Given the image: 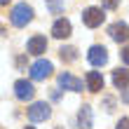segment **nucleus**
I'll return each instance as SVG.
<instances>
[{"mask_svg": "<svg viewBox=\"0 0 129 129\" xmlns=\"http://www.w3.org/2000/svg\"><path fill=\"white\" fill-rule=\"evenodd\" d=\"M12 24L17 26V28H24L26 24H31V19H33V7L31 5H26V3H19V5H14V10H12Z\"/></svg>", "mask_w": 129, "mask_h": 129, "instance_id": "obj_1", "label": "nucleus"}, {"mask_svg": "<svg viewBox=\"0 0 129 129\" xmlns=\"http://www.w3.org/2000/svg\"><path fill=\"white\" fill-rule=\"evenodd\" d=\"M103 19H106V14L101 7H87L85 12H82V21H85V26L87 28H96V26H101L103 24Z\"/></svg>", "mask_w": 129, "mask_h": 129, "instance_id": "obj_2", "label": "nucleus"}, {"mask_svg": "<svg viewBox=\"0 0 129 129\" xmlns=\"http://www.w3.org/2000/svg\"><path fill=\"white\" fill-rule=\"evenodd\" d=\"M52 115V108L45 101H38V103H33L31 108H28V120L31 122H42V120H47Z\"/></svg>", "mask_w": 129, "mask_h": 129, "instance_id": "obj_3", "label": "nucleus"}, {"mask_svg": "<svg viewBox=\"0 0 129 129\" xmlns=\"http://www.w3.org/2000/svg\"><path fill=\"white\" fill-rule=\"evenodd\" d=\"M14 94H17L19 101H31L35 94V87L31 80H17L14 82Z\"/></svg>", "mask_w": 129, "mask_h": 129, "instance_id": "obj_4", "label": "nucleus"}, {"mask_svg": "<svg viewBox=\"0 0 129 129\" xmlns=\"http://www.w3.org/2000/svg\"><path fill=\"white\" fill-rule=\"evenodd\" d=\"M52 61H45V59H40V61H35L31 66V78L33 80H45V78H49L52 75Z\"/></svg>", "mask_w": 129, "mask_h": 129, "instance_id": "obj_5", "label": "nucleus"}, {"mask_svg": "<svg viewBox=\"0 0 129 129\" xmlns=\"http://www.w3.org/2000/svg\"><path fill=\"white\" fill-rule=\"evenodd\" d=\"M87 59H89L92 66H106V61H108V52H106L103 45H94V47L89 49Z\"/></svg>", "mask_w": 129, "mask_h": 129, "instance_id": "obj_6", "label": "nucleus"}, {"mask_svg": "<svg viewBox=\"0 0 129 129\" xmlns=\"http://www.w3.org/2000/svg\"><path fill=\"white\" fill-rule=\"evenodd\" d=\"M108 33H110V38L115 42H127L129 40V26L124 21H115V24L108 28Z\"/></svg>", "mask_w": 129, "mask_h": 129, "instance_id": "obj_7", "label": "nucleus"}, {"mask_svg": "<svg viewBox=\"0 0 129 129\" xmlns=\"http://www.w3.org/2000/svg\"><path fill=\"white\" fill-rule=\"evenodd\" d=\"M59 85H61L63 89H71V92H82V80L71 75V73H61L59 75Z\"/></svg>", "mask_w": 129, "mask_h": 129, "instance_id": "obj_8", "label": "nucleus"}, {"mask_svg": "<svg viewBox=\"0 0 129 129\" xmlns=\"http://www.w3.org/2000/svg\"><path fill=\"white\" fill-rule=\"evenodd\" d=\"M26 49H28V54H42V52L47 49V38L45 35H33L31 40H28Z\"/></svg>", "mask_w": 129, "mask_h": 129, "instance_id": "obj_9", "label": "nucleus"}, {"mask_svg": "<svg viewBox=\"0 0 129 129\" xmlns=\"http://www.w3.org/2000/svg\"><path fill=\"white\" fill-rule=\"evenodd\" d=\"M52 35L59 38V40L68 38V35H71V21H68V19H56L54 26H52Z\"/></svg>", "mask_w": 129, "mask_h": 129, "instance_id": "obj_10", "label": "nucleus"}, {"mask_svg": "<svg viewBox=\"0 0 129 129\" xmlns=\"http://www.w3.org/2000/svg\"><path fill=\"white\" fill-rule=\"evenodd\" d=\"M113 85H115L117 89H129V71L127 68L113 71Z\"/></svg>", "mask_w": 129, "mask_h": 129, "instance_id": "obj_11", "label": "nucleus"}, {"mask_svg": "<svg viewBox=\"0 0 129 129\" xmlns=\"http://www.w3.org/2000/svg\"><path fill=\"white\" fill-rule=\"evenodd\" d=\"M87 89H89V92H101V89H103L101 73H96V71H89L87 73Z\"/></svg>", "mask_w": 129, "mask_h": 129, "instance_id": "obj_12", "label": "nucleus"}, {"mask_svg": "<svg viewBox=\"0 0 129 129\" xmlns=\"http://www.w3.org/2000/svg\"><path fill=\"white\" fill-rule=\"evenodd\" d=\"M78 124H80V129H92V108H89V106H82L80 108Z\"/></svg>", "mask_w": 129, "mask_h": 129, "instance_id": "obj_13", "label": "nucleus"}, {"mask_svg": "<svg viewBox=\"0 0 129 129\" xmlns=\"http://www.w3.org/2000/svg\"><path fill=\"white\" fill-rule=\"evenodd\" d=\"M59 54H61V59H63V61H73V59L78 56L73 47H61V49H59Z\"/></svg>", "mask_w": 129, "mask_h": 129, "instance_id": "obj_14", "label": "nucleus"}, {"mask_svg": "<svg viewBox=\"0 0 129 129\" xmlns=\"http://www.w3.org/2000/svg\"><path fill=\"white\" fill-rule=\"evenodd\" d=\"M117 5H120V0H103V7H106V10H115Z\"/></svg>", "mask_w": 129, "mask_h": 129, "instance_id": "obj_15", "label": "nucleus"}, {"mask_svg": "<svg viewBox=\"0 0 129 129\" xmlns=\"http://www.w3.org/2000/svg\"><path fill=\"white\" fill-rule=\"evenodd\" d=\"M115 129H129V117H122V120L117 122V127H115Z\"/></svg>", "mask_w": 129, "mask_h": 129, "instance_id": "obj_16", "label": "nucleus"}, {"mask_svg": "<svg viewBox=\"0 0 129 129\" xmlns=\"http://www.w3.org/2000/svg\"><path fill=\"white\" fill-rule=\"evenodd\" d=\"M122 61H124V63L129 66V45H127V47L122 49Z\"/></svg>", "mask_w": 129, "mask_h": 129, "instance_id": "obj_17", "label": "nucleus"}, {"mask_svg": "<svg viewBox=\"0 0 129 129\" xmlns=\"http://www.w3.org/2000/svg\"><path fill=\"white\" fill-rule=\"evenodd\" d=\"M7 3H10V0H0V5H7Z\"/></svg>", "mask_w": 129, "mask_h": 129, "instance_id": "obj_18", "label": "nucleus"}, {"mask_svg": "<svg viewBox=\"0 0 129 129\" xmlns=\"http://www.w3.org/2000/svg\"><path fill=\"white\" fill-rule=\"evenodd\" d=\"M26 129H35V127H26Z\"/></svg>", "mask_w": 129, "mask_h": 129, "instance_id": "obj_19", "label": "nucleus"}]
</instances>
